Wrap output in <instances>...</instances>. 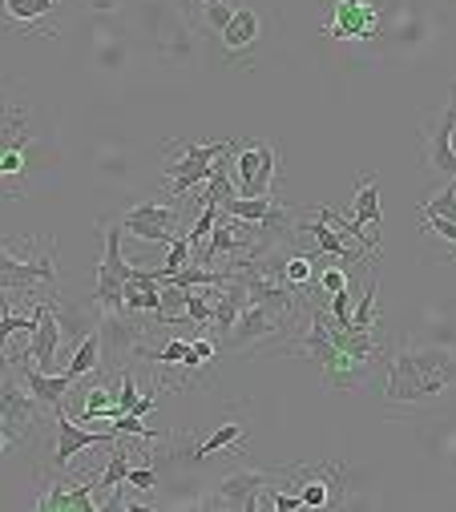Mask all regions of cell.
I'll return each instance as SVG.
<instances>
[{"mask_svg":"<svg viewBox=\"0 0 456 512\" xmlns=\"http://www.w3.org/2000/svg\"><path fill=\"white\" fill-rule=\"evenodd\" d=\"M33 287H57V250L49 246L37 263H25L9 250V242L0 238V291H29Z\"/></svg>","mask_w":456,"mask_h":512,"instance_id":"obj_9","label":"cell"},{"mask_svg":"<svg viewBox=\"0 0 456 512\" xmlns=\"http://www.w3.org/2000/svg\"><path fill=\"white\" fill-rule=\"evenodd\" d=\"M101 234H105V250H101V263H97V311H122V291L130 283L134 263H126L122 254V222L101 218Z\"/></svg>","mask_w":456,"mask_h":512,"instance_id":"obj_4","label":"cell"},{"mask_svg":"<svg viewBox=\"0 0 456 512\" xmlns=\"http://www.w3.org/2000/svg\"><path fill=\"white\" fill-rule=\"evenodd\" d=\"M235 170H239V198H263L271 194V182L279 174V154L267 142H235Z\"/></svg>","mask_w":456,"mask_h":512,"instance_id":"obj_8","label":"cell"},{"mask_svg":"<svg viewBox=\"0 0 456 512\" xmlns=\"http://www.w3.org/2000/svg\"><path fill=\"white\" fill-rule=\"evenodd\" d=\"M456 388V351L452 347H420L400 343L388 355V379H384V404L400 408H424L436 404L444 392Z\"/></svg>","mask_w":456,"mask_h":512,"instance_id":"obj_1","label":"cell"},{"mask_svg":"<svg viewBox=\"0 0 456 512\" xmlns=\"http://www.w3.org/2000/svg\"><path fill=\"white\" fill-rule=\"evenodd\" d=\"M101 367V339H97V327L73 347V355H69V367H65V375L77 383L81 375H89V371H97Z\"/></svg>","mask_w":456,"mask_h":512,"instance_id":"obj_20","label":"cell"},{"mask_svg":"<svg viewBox=\"0 0 456 512\" xmlns=\"http://www.w3.org/2000/svg\"><path fill=\"white\" fill-rule=\"evenodd\" d=\"M109 424H113V432H118V436H134V440H146V444H158V440H162V432L146 428L142 416H130V412H118Z\"/></svg>","mask_w":456,"mask_h":512,"instance_id":"obj_27","label":"cell"},{"mask_svg":"<svg viewBox=\"0 0 456 512\" xmlns=\"http://www.w3.org/2000/svg\"><path fill=\"white\" fill-rule=\"evenodd\" d=\"M17 113H33L25 89L13 85V81H0V121H9V117H17Z\"/></svg>","mask_w":456,"mask_h":512,"instance_id":"obj_26","label":"cell"},{"mask_svg":"<svg viewBox=\"0 0 456 512\" xmlns=\"http://www.w3.org/2000/svg\"><path fill=\"white\" fill-rule=\"evenodd\" d=\"M202 5H214V0H202Z\"/></svg>","mask_w":456,"mask_h":512,"instance_id":"obj_34","label":"cell"},{"mask_svg":"<svg viewBox=\"0 0 456 512\" xmlns=\"http://www.w3.org/2000/svg\"><path fill=\"white\" fill-rule=\"evenodd\" d=\"M118 440V432H89V428H81V424H73L69 416H65V408L61 412H53V452H49V460H45V468H69V460L73 456H81L85 448H93V444H113Z\"/></svg>","mask_w":456,"mask_h":512,"instance_id":"obj_11","label":"cell"},{"mask_svg":"<svg viewBox=\"0 0 456 512\" xmlns=\"http://www.w3.org/2000/svg\"><path fill=\"white\" fill-rule=\"evenodd\" d=\"M118 222H122V234L142 238V242H162V246H170L178 234H186L182 230V210L174 202H138Z\"/></svg>","mask_w":456,"mask_h":512,"instance_id":"obj_7","label":"cell"},{"mask_svg":"<svg viewBox=\"0 0 456 512\" xmlns=\"http://www.w3.org/2000/svg\"><path fill=\"white\" fill-rule=\"evenodd\" d=\"M323 37L331 41H372L380 33V0H319Z\"/></svg>","mask_w":456,"mask_h":512,"instance_id":"obj_5","label":"cell"},{"mask_svg":"<svg viewBox=\"0 0 456 512\" xmlns=\"http://www.w3.org/2000/svg\"><path fill=\"white\" fill-rule=\"evenodd\" d=\"M214 222H218V206H214V202H202L198 218H194V222L186 226V238H190V254H198V250L206 246V238H210Z\"/></svg>","mask_w":456,"mask_h":512,"instance_id":"obj_24","label":"cell"},{"mask_svg":"<svg viewBox=\"0 0 456 512\" xmlns=\"http://www.w3.org/2000/svg\"><path fill=\"white\" fill-rule=\"evenodd\" d=\"M122 484H126V488H142V492H150V488L158 484V468H154V464H146V468H130Z\"/></svg>","mask_w":456,"mask_h":512,"instance_id":"obj_31","label":"cell"},{"mask_svg":"<svg viewBox=\"0 0 456 512\" xmlns=\"http://www.w3.org/2000/svg\"><path fill=\"white\" fill-rule=\"evenodd\" d=\"M170 150H178V158L162 166V186L170 190L174 202H182L210 178L214 158L235 150V142H170Z\"/></svg>","mask_w":456,"mask_h":512,"instance_id":"obj_2","label":"cell"},{"mask_svg":"<svg viewBox=\"0 0 456 512\" xmlns=\"http://www.w3.org/2000/svg\"><path fill=\"white\" fill-rule=\"evenodd\" d=\"M452 138H456V81H452V97H448L444 113L420 125L424 162H428L432 174H440V178H448V182L456 178V146H452Z\"/></svg>","mask_w":456,"mask_h":512,"instance_id":"obj_6","label":"cell"},{"mask_svg":"<svg viewBox=\"0 0 456 512\" xmlns=\"http://www.w3.org/2000/svg\"><path fill=\"white\" fill-rule=\"evenodd\" d=\"M85 5H89V9H97V13H113V9L122 5V0H85Z\"/></svg>","mask_w":456,"mask_h":512,"instance_id":"obj_33","label":"cell"},{"mask_svg":"<svg viewBox=\"0 0 456 512\" xmlns=\"http://www.w3.org/2000/svg\"><path fill=\"white\" fill-rule=\"evenodd\" d=\"M0 29L5 33H25V37H49L57 41V29L49 25L61 0H0Z\"/></svg>","mask_w":456,"mask_h":512,"instance_id":"obj_12","label":"cell"},{"mask_svg":"<svg viewBox=\"0 0 456 512\" xmlns=\"http://www.w3.org/2000/svg\"><path fill=\"white\" fill-rule=\"evenodd\" d=\"M126 472H130V448L122 444V436L109 444V464H105V472L93 480V492H109V488H118L122 480H126Z\"/></svg>","mask_w":456,"mask_h":512,"instance_id":"obj_21","label":"cell"},{"mask_svg":"<svg viewBox=\"0 0 456 512\" xmlns=\"http://www.w3.org/2000/svg\"><path fill=\"white\" fill-rule=\"evenodd\" d=\"M420 226H424V230H432V234H440L444 242H452V246H456V222H452V218H420Z\"/></svg>","mask_w":456,"mask_h":512,"instance_id":"obj_32","label":"cell"},{"mask_svg":"<svg viewBox=\"0 0 456 512\" xmlns=\"http://www.w3.org/2000/svg\"><path fill=\"white\" fill-rule=\"evenodd\" d=\"M307 214H311V222H295V234H311L319 254H331V259H339V263H360L364 259V250L352 246L327 218H319V210H307Z\"/></svg>","mask_w":456,"mask_h":512,"instance_id":"obj_16","label":"cell"},{"mask_svg":"<svg viewBox=\"0 0 456 512\" xmlns=\"http://www.w3.org/2000/svg\"><path fill=\"white\" fill-rule=\"evenodd\" d=\"M122 408H118V392L101 383V371H97V383L85 392V408H81V420H113Z\"/></svg>","mask_w":456,"mask_h":512,"instance_id":"obj_19","label":"cell"},{"mask_svg":"<svg viewBox=\"0 0 456 512\" xmlns=\"http://www.w3.org/2000/svg\"><path fill=\"white\" fill-rule=\"evenodd\" d=\"M376 271L368 275V283H364V295H360V303L352 307V327L356 331H376Z\"/></svg>","mask_w":456,"mask_h":512,"instance_id":"obj_23","label":"cell"},{"mask_svg":"<svg viewBox=\"0 0 456 512\" xmlns=\"http://www.w3.org/2000/svg\"><path fill=\"white\" fill-rule=\"evenodd\" d=\"M247 448V428L243 424H222V428H214L202 444H194V460L202 464V460H210V456H218V452H243Z\"/></svg>","mask_w":456,"mask_h":512,"instance_id":"obj_18","label":"cell"},{"mask_svg":"<svg viewBox=\"0 0 456 512\" xmlns=\"http://www.w3.org/2000/svg\"><path fill=\"white\" fill-rule=\"evenodd\" d=\"M218 37H222V57L243 61V57H251V49L259 45V37H263V21H259V13H255L251 5H239L235 17H231V25H226Z\"/></svg>","mask_w":456,"mask_h":512,"instance_id":"obj_15","label":"cell"},{"mask_svg":"<svg viewBox=\"0 0 456 512\" xmlns=\"http://www.w3.org/2000/svg\"><path fill=\"white\" fill-rule=\"evenodd\" d=\"M202 17H206V29L210 33H222L226 25H231L235 9H231V0H214V5H202Z\"/></svg>","mask_w":456,"mask_h":512,"instance_id":"obj_29","label":"cell"},{"mask_svg":"<svg viewBox=\"0 0 456 512\" xmlns=\"http://www.w3.org/2000/svg\"><path fill=\"white\" fill-rule=\"evenodd\" d=\"M315 287H319L323 295H335V291H344V287H352V283H348V275L339 271V267H323V271L315 275Z\"/></svg>","mask_w":456,"mask_h":512,"instance_id":"obj_30","label":"cell"},{"mask_svg":"<svg viewBox=\"0 0 456 512\" xmlns=\"http://www.w3.org/2000/svg\"><path fill=\"white\" fill-rule=\"evenodd\" d=\"M222 214H231V218H239V222H263L271 210H275V198L271 194H263V198H226L222 206H218Z\"/></svg>","mask_w":456,"mask_h":512,"instance_id":"obj_22","label":"cell"},{"mask_svg":"<svg viewBox=\"0 0 456 512\" xmlns=\"http://www.w3.org/2000/svg\"><path fill=\"white\" fill-rule=\"evenodd\" d=\"M29 150H33V113L0 121V194L21 198L29 190Z\"/></svg>","mask_w":456,"mask_h":512,"instance_id":"obj_3","label":"cell"},{"mask_svg":"<svg viewBox=\"0 0 456 512\" xmlns=\"http://www.w3.org/2000/svg\"><path fill=\"white\" fill-rule=\"evenodd\" d=\"M416 218H452V222H456V182L440 186V194L428 198V202L416 210Z\"/></svg>","mask_w":456,"mask_h":512,"instance_id":"obj_25","label":"cell"},{"mask_svg":"<svg viewBox=\"0 0 456 512\" xmlns=\"http://www.w3.org/2000/svg\"><path fill=\"white\" fill-rule=\"evenodd\" d=\"M352 226L368 234L372 226V238L380 242V226H384V210H380V190H376V174H364L356 182V202H352Z\"/></svg>","mask_w":456,"mask_h":512,"instance_id":"obj_17","label":"cell"},{"mask_svg":"<svg viewBox=\"0 0 456 512\" xmlns=\"http://www.w3.org/2000/svg\"><path fill=\"white\" fill-rule=\"evenodd\" d=\"M275 480V468H239L231 476H222L214 484V492L206 496L210 508H239V512H255L259 496L267 492V484Z\"/></svg>","mask_w":456,"mask_h":512,"instance_id":"obj_10","label":"cell"},{"mask_svg":"<svg viewBox=\"0 0 456 512\" xmlns=\"http://www.w3.org/2000/svg\"><path fill=\"white\" fill-rule=\"evenodd\" d=\"M33 315H37V327H33L25 351H29V359H33L41 371H53L57 359H61V323H57L53 307L45 303V295L33 303Z\"/></svg>","mask_w":456,"mask_h":512,"instance_id":"obj_13","label":"cell"},{"mask_svg":"<svg viewBox=\"0 0 456 512\" xmlns=\"http://www.w3.org/2000/svg\"><path fill=\"white\" fill-rule=\"evenodd\" d=\"M17 363H21V379H25V388L37 396V404L41 408H49V412H61L65 408V396H69V388H73V379L61 371V375H53V371H41L37 363H29V351H21L17 355Z\"/></svg>","mask_w":456,"mask_h":512,"instance_id":"obj_14","label":"cell"},{"mask_svg":"<svg viewBox=\"0 0 456 512\" xmlns=\"http://www.w3.org/2000/svg\"><path fill=\"white\" fill-rule=\"evenodd\" d=\"M218 355V343L210 339V335H194L190 339V347H186V355H182V363L178 367H186V371H194V367H206L210 359Z\"/></svg>","mask_w":456,"mask_h":512,"instance_id":"obj_28","label":"cell"}]
</instances>
